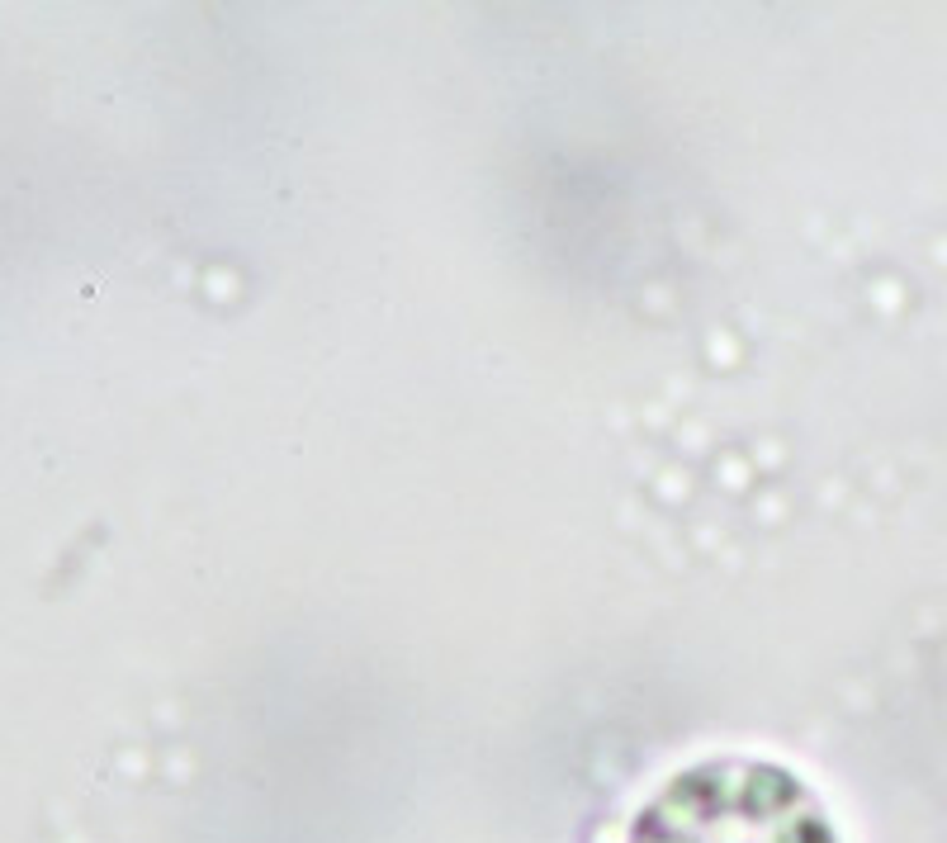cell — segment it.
I'll use <instances>...</instances> for the list:
<instances>
[{
    "mask_svg": "<svg viewBox=\"0 0 947 843\" xmlns=\"http://www.w3.org/2000/svg\"><path fill=\"white\" fill-rule=\"evenodd\" d=\"M626 843H839V829L782 763L706 758L644 801Z\"/></svg>",
    "mask_w": 947,
    "mask_h": 843,
    "instance_id": "obj_1",
    "label": "cell"
}]
</instances>
